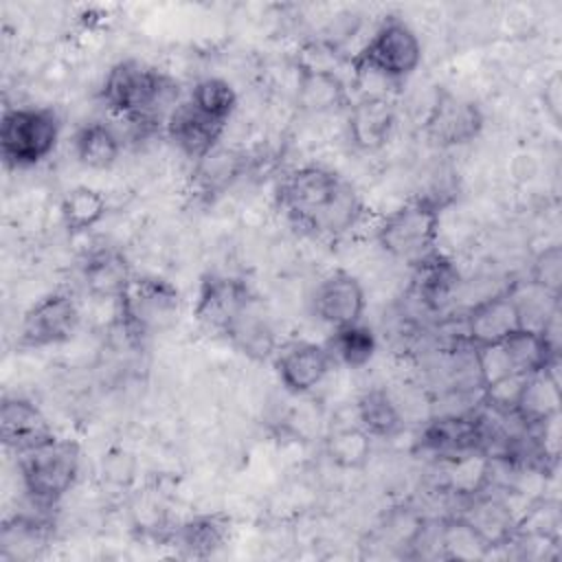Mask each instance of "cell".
<instances>
[{
	"mask_svg": "<svg viewBox=\"0 0 562 562\" xmlns=\"http://www.w3.org/2000/svg\"><path fill=\"white\" fill-rule=\"evenodd\" d=\"M277 202L285 217L314 237H340L362 215L358 191L325 165H301L277 187Z\"/></svg>",
	"mask_w": 562,
	"mask_h": 562,
	"instance_id": "cell-1",
	"label": "cell"
},
{
	"mask_svg": "<svg viewBox=\"0 0 562 562\" xmlns=\"http://www.w3.org/2000/svg\"><path fill=\"white\" fill-rule=\"evenodd\" d=\"M176 92V83L160 70L138 59H121L105 72L101 101L114 116L130 123H154L160 112L167 119L178 103Z\"/></svg>",
	"mask_w": 562,
	"mask_h": 562,
	"instance_id": "cell-2",
	"label": "cell"
},
{
	"mask_svg": "<svg viewBox=\"0 0 562 562\" xmlns=\"http://www.w3.org/2000/svg\"><path fill=\"white\" fill-rule=\"evenodd\" d=\"M422 64V42L417 33L397 15H386L369 35V40L349 57L353 83L367 79L384 83L406 81Z\"/></svg>",
	"mask_w": 562,
	"mask_h": 562,
	"instance_id": "cell-3",
	"label": "cell"
},
{
	"mask_svg": "<svg viewBox=\"0 0 562 562\" xmlns=\"http://www.w3.org/2000/svg\"><path fill=\"white\" fill-rule=\"evenodd\" d=\"M443 202L432 195H417L386 213L378 228V246L411 268L439 250V224Z\"/></svg>",
	"mask_w": 562,
	"mask_h": 562,
	"instance_id": "cell-4",
	"label": "cell"
},
{
	"mask_svg": "<svg viewBox=\"0 0 562 562\" xmlns=\"http://www.w3.org/2000/svg\"><path fill=\"white\" fill-rule=\"evenodd\" d=\"M81 450L72 439L48 441L18 454V470L29 501L37 509H53L77 483Z\"/></svg>",
	"mask_w": 562,
	"mask_h": 562,
	"instance_id": "cell-5",
	"label": "cell"
},
{
	"mask_svg": "<svg viewBox=\"0 0 562 562\" xmlns=\"http://www.w3.org/2000/svg\"><path fill=\"white\" fill-rule=\"evenodd\" d=\"M61 121L46 105H15L2 112L0 154L9 169H26L46 160L59 140Z\"/></svg>",
	"mask_w": 562,
	"mask_h": 562,
	"instance_id": "cell-6",
	"label": "cell"
},
{
	"mask_svg": "<svg viewBox=\"0 0 562 562\" xmlns=\"http://www.w3.org/2000/svg\"><path fill=\"white\" fill-rule=\"evenodd\" d=\"M180 305V290L169 279L156 274H134L127 290L116 301L123 331L127 338L138 342L154 338L176 325Z\"/></svg>",
	"mask_w": 562,
	"mask_h": 562,
	"instance_id": "cell-7",
	"label": "cell"
},
{
	"mask_svg": "<svg viewBox=\"0 0 562 562\" xmlns=\"http://www.w3.org/2000/svg\"><path fill=\"white\" fill-rule=\"evenodd\" d=\"M255 301L257 294L244 279L228 274H206L198 285L193 318L206 334L226 340L231 329Z\"/></svg>",
	"mask_w": 562,
	"mask_h": 562,
	"instance_id": "cell-8",
	"label": "cell"
},
{
	"mask_svg": "<svg viewBox=\"0 0 562 562\" xmlns=\"http://www.w3.org/2000/svg\"><path fill=\"white\" fill-rule=\"evenodd\" d=\"M81 321V310L72 292L53 290L40 296L22 316L18 345L24 349H46L68 342Z\"/></svg>",
	"mask_w": 562,
	"mask_h": 562,
	"instance_id": "cell-9",
	"label": "cell"
},
{
	"mask_svg": "<svg viewBox=\"0 0 562 562\" xmlns=\"http://www.w3.org/2000/svg\"><path fill=\"white\" fill-rule=\"evenodd\" d=\"M485 125L481 105L450 88H437L422 123L424 136L437 147H461L472 143Z\"/></svg>",
	"mask_w": 562,
	"mask_h": 562,
	"instance_id": "cell-10",
	"label": "cell"
},
{
	"mask_svg": "<svg viewBox=\"0 0 562 562\" xmlns=\"http://www.w3.org/2000/svg\"><path fill=\"white\" fill-rule=\"evenodd\" d=\"M522 327H527V321L520 296L514 290H503L468 307L461 323V340L472 349L492 347Z\"/></svg>",
	"mask_w": 562,
	"mask_h": 562,
	"instance_id": "cell-11",
	"label": "cell"
},
{
	"mask_svg": "<svg viewBox=\"0 0 562 562\" xmlns=\"http://www.w3.org/2000/svg\"><path fill=\"white\" fill-rule=\"evenodd\" d=\"M272 364L281 386L292 395L312 393L334 369L327 347L312 340H288L279 345Z\"/></svg>",
	"mask_w": 562,
	"mask_h": 562,
	"instance_id": "cell-12",
	"label": "cell"
},
{
	"mask_svg": "<svg viewBox=\"0 0 562 562\" xmlns=\"http://www.w3.org/2000/svg\"><path fill=\"white\" fill-rule=\"evenodd\" d=\"M485 422L472 413H452L435 417L426 424L419 446L422 450L450 461L472 452H485Z\"/></svg>",
	"mask_w": 562,
	"mask_h": 562,
	"instance_id": "cell-13",
	"label": "cell"
},
{
	"mask_svg": "<svg viewBox=\"0 0 562 562\" xmlns=\"http://www.w3.org/2000/svg\"><path fill=\"white\" fill-rule=\"evenodd\" d=\"M347 138L356 151L373 154L382 149L395 130L397 112L384 92H362L349 103Z\"/></svg>",
	"mask_w": 562,
	"mask_h": 562,
	"instance_id": "cell-14",
	"label": "cell"
},
{
	"mask_svg": "<svg viewBox=\"0 0 562 562\" xmlns=\"http://www.w3.org/2000/svg\"><path fill=\"white\" fill-rule=\"evenodd\" d=\"M367 307L364 288L347 270H331L312 292V312L327 327L360 323Z\"/></svg>",
	"mask_w": 562,
	"mask_h": 562,
	"instance_id": "cell-15",
	"label": "cell"
},
{
	"mask_svg": "<svg viewBox=\"0 0 562 562\" xmlns=\"http://www.w3.org/2000/svg\"><path fill=\"white\" fill-rule=\"evenodd\" d=\"M296 108L305 114H334L347 110L349 86L342 75L329 66L307 59L296 61Z\"/></svg>",
	"mask_w": 562,
	"mask_h": 562,
	"instance_id": "cell-16",
	"label": "cell"
},
{
	"mask_svg": "<svg viewBox=\"0 0 562 562\" xmlns=\"http://www.w3.org/2000/svg\"><path fill=\"white\" fill-rule=\"evenodd\" d=\"M162 123L167 138L193 162L202 160L206 154L220 147V138L226 130V125L202 114L189 99H180Z\"/></svg>",
	"mask_w": 562,
	"mask_h": 562,
	"instance_id": "cell-17",
	"label": "cell"
},
{
	"mask_svg": "<svg viewBox=\"0 0 562 562\" xmlns=\"http://www.w3.org/2000/svg\"><path fill=\"white\" fill-rule=\"evenodd\" d=\"M55 437L46 415L26 397H4L0 404V439L4 448L22 454Z\"/></svg>",
	"mask_w": 562,
	"mask_h": 562,
	"instance_id": "cell-18",
	"label": "cell"
},
{
	"mask_svg": "<svg viewBox=\"0 0 562 562\" xmlns=\"http://www.w3.org/2000/svg\"><path fill=\"white\" fill-rule=\"evenodd\" d=\"M231 538V518L226 514H195L165 533V540L184 558H211Z\"/></svg>",
	"mask_w": 562,
	"mask_h": 562,
	"instance_id": "cell-19",
	"label": "cell"
},
{
	"mask_svg": "<svg viewBox=\"0 0 562 562\" xmlns=\"http://www.w3.org/2000/svg\"><path fill=\"white\" fill-rule=\"evenodd\" d=\"M81 279L90 296L116 303L134 279V272L123 250L114 246H101L88 252L83 259Z\"/></svg>",
	"mask_w": 562,
	"mask_h": 562,
	"instance_id": "cell-20",
	"label": "cell"
},
{
	"mask_svg": "<svg viewBox=\"0 0 562 562\" xmlns=\"http://www.w3.org/2000/svg\"><path fill=\"white\" fill-rule=\"evenodd\" d=\"M411 270V296L430 312L441 310L459 285V270L441 250L415 263Z\"/></svg>",
	"mask_w": 562,
	"mask_h": 562,
	"instance_id": "cell-21",
	"label": "cell"
},
{
	"mask_svg": "<svg viewBox=\"0 0 562 562\" xmlns=\"http://www.w3.org/2000/svg\"><path fill=\"white\" fill-rule=\"evenodd\" d=\"M50 525L44 516H13L4 520L0 531V558L7 562L40 558L48 547Z\"/></svg>",
	"mask_w": 562,
	"mask_h": 562,
	"instance_id": "cell-22",
	"label": "cell"
},
{
	"mask_svg": "<svg viewBox=\"0 0 562 562\" xmlns=\"http://www.w3.org/2000/svg\"><path fill=\"white\" fill-rule=\"evenodd\" d=\"M356 424L373 439H395L404 432V415L382 386L367 389L356 400Z\"/></svg>",
	"mask_w": 562,
	"mask_h": 562,
	"instance_id": "cell-23",
	"label": "cell"
},
{
	"mask_svg": "<svg viewBox=\"0 0 562 562\" xmlns=\"http://www.w3.org/2000/svg\"><path fill=\"white\" fill-rule=\"evenodd\" d=\"M248 158L233 147H215L193 165V187L202 195H217L226 191L246 171Z\"/></svg>",
	"mask_w": 562,
	"mask_h": 562,
	"instance_id": "cell-24",
	"label": "cell"
},
{
	"mask_svg": "<svg viewBox=\"0 0 562 562\" xmlns=\"http://www.w3.org/2000/svg\"><path fill=\"white\" fill-rule=\"evenodd\" d=\"M121 136L103 121H90L81 125L72 136V151L79 165L86 169H110L121 156Z\"/></svg>",
	"mask_w": 562,
	"mask_h": 562,
	"instance_id": "cell-25",
	"label": "cell"
},
{
	"mask_svg": "<svg viewBox=\"0 0 562 562\" xmlns=\"http://www.w3.org/2000/svg\"><path fill=\"white\" fill-rule=\"evenodd\" d=\"M323 345L327 347L334 364H340L347 369L367 367L378 351L375 334L362 321L342 325V327H334L329 338Z\"/></svg>",
	"mask_w": 562,
	"mask_h": 562,
	"instance_id": "cell-26",
	"label": "cell"
},
{
	"mask_svg": "<svg viewBox=\"0 0 562 562\" xmlns=\"http://www.w3.org/2000/svg\"><path fill=\"white\" fill-rule=\"evenodd\" d=\"M108 213L105 195L88 184L72 187L59 202L61 224L70 235H83L92 231Z\"/></svg>",
	"mask_w": 562,
	"mask_h": 562,
	"instance_id": "cell-27",
	"label": "cell"
},
{
	"mask_svg": "<svg viewBox=\"0 0 562 562\" xmlns=\"http://www.w3.org/2000/svg\"><path fill=\"white\" fill-rule=\"evenodd\" d=\"M373 437L358 424L334 428L325 439L327 459L342 470H360L371 457Z\"/></svg>",
	"mask_w": 562,
	"mask_h": 562,
	"instance_id": "cell-28",
	"label": "cell"
},
{
	"mask_svg": "<svg viewBox=\"0 0 562 562\" xmlns=\"http://www.w3.org/2000/svg\"><path fill=\"white\" fill-rule=\"evenodd\" d=\"M202 114L209 119L228 125L237 110V92L231 81L222 77H202L198 79L187 97Z\"/></svg>",
	"mask_w": 562,
	"mask_h": 562,
	"instance_id": "cell-29",
	"label": "cell"
},
{
	"mask_svg": "<svg viewBox=\"0 0 562 562\" xmlns=\"http://www.w3.org/2000/svg\"><path fill=\"white\" fill-rule=\"evenodd\" d=\"M529 380H531V375H527V373H518V371L505 373V375L481 386V402L492 413H496L501 417L516 415Z\"/></svg>",
	"mask_w": 562,
	"mask_h": 562,
	"instance_id": "cell-30",
	"label": "cell"
},
{
	"mask_svg": "<svg viewBox=\"0 0 562 562\" xmlns=\"http://www.w3.org/2000/svg\"><path fill=\"white\" fill-rule=\"evenodd\" d=\"M529 279H531V285L542 296H547L551 303H560V292H562V246L560 244H549L533 257Z\"/></svg>",
	"mask_w": 562,
	"mask_h": 562,
	"instance_id": "cell-31",
	"label": "cell"
},
{
	"mask_svg": "<svg viewBox=\"0 0 562 562\" xmlns=\"http://www.w3.org/2000/svg\"><path fill=\"white\" fill-rule=\"evenodd\" d=\"M544 103L551 110L553 119H558L560 116V77L558 75L544 88Z\"/></svg>",
	"mask_w": 562,
	"mask_h": 562,
	"instance_id": "cell-32",
	"label": "cell"
}]
</instances>
